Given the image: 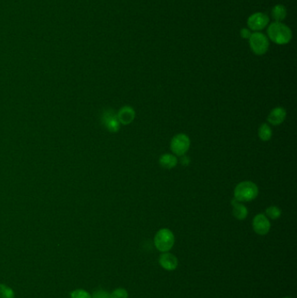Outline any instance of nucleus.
Segmentation results:
<instances>
[{
	"label": "nucleus",
	"instance_id": "nucleus-1",
	"mask_svg": "<svg viewBox=\"0 0 297 298\" xmlns=\"http://www.w3.org/2000/svg\"><path fill=\"white\" fill-rule=\"evenodd\" d=\"M269 39L277 45H286L291 41L293 34L291 29L283 22H273L268 27Z\"/></svg>",
	"mask_w": 297,
	"mask_h": 298
},
{
	"label": "nucleus",
	"instance_id": "nucleus-2",
	"mask_svg": "<svg viewBox=\"0 0 297 298\" xmlns=\"http://www.w3.org/2000/svg\"><path fill=\"white\" fill-rule=\"evenodd\" d=\"M258 187L252 182H242L235 187L234 200L240 202H248L255 200L258 196Z\"/></svg>",
	"mask_w": 297,
	"mask_h": 298
},
{
	"label": "nucleus",
	"instance_id": "nucleus-3",
	"mask_svg": "<svg viewBox=\"0 0 297 298\" xmlns=\"http://www.w3.org/2000/svg\"><path fill=\"white\" fill-rule=\"evenodd\" d=\"M154 246L161 252H168L175 245L174 233L168 228H161L154 236Z\"/></svg>",
	"mask_w": 297,
	"mask_h": 298
},
{
	"label": "nucleus",
	"instance_id": "nucleus-4",
	"mask_svg": "<svg viewBox=\"0 0 297 298\" xmlns=\"http://www.w3.org/2000/svg\"><path fill=\"white\" fill-rule=\"evenodd\" d=\"M249 46L256 55H264L269 48V38L262 32H254L249 38Z\"/></svg>",
	"mask_w": 297,
	"mask_h": 298
},
{
	"label": "nucleus",
	"instance_id": "nucleus-5",
	"mask_svg": "<svg viewBox=\"0 0 297 298\" xmlns=\"http://www.w3.org/2000/svg\"><path fill=\"white\" fill-rule=\"evenodd\" d=\"M171 150L177 156H183L189 151L190 147V139L185 133L176 134L172 139L170 144Z\"/></svg>",
	"mask_w": 297,
	"mask_h": 298
},
{
	"label": "nucleus",
	"instance_id": "nucleus-6",
	"mask_svg": "<svg viewBox=\"0 0 297 298\" xmlns=\"http://www.w3.org/2000/svg\"><path fill=\"white\" fill-rule=\"evenodd\" d=\"M269 23V18L268 15L262 12H255L248 18V29L255 31V32H259L262 31L263 29L268 26Z\"/></svg>",
	"mask_w": 297,
	"mask_h": 298
},
{
	"label": "nucleus",
	"instance_id": "nucleus-7",
	"mask_svg": "<svg viewBox=\"0 0 297 298\" xmlns=\"http://www.w3.org/2000/svg\"><path fill=\"white\" fill-rule=\"evenodd\" d=\"M271 228L269 218L262 214H259L253 220V229L260 235H265L269 233Z\"/></svg>",
	"mask_w": 297,
	"mask_h": 298
},
{
	"label": "nucleus",
	"instance_id": "nucleus-8",
	"mask_svg": "<svg viewBox=\"0 0 297 298\" xmlns=\"http://www.w3.org/2000/svg\"><path fill=\"white\" fill-rule=\"evenodd\" d=\"M102 122L105 128L112 133H116L119 130L120 123L117 114L112 110H107L104 112V114L102 115Z\"/></svg>",
	"mask_w": 297,
	"mask_h": 298
},
{
	"label": "nucleus",
	"instance_id": "nucleus-9",
	"mask_svg": "<svg viewBox=\"0 0 297 298\" xmlns=\"http://www.w3.org/2000/svg\"><path fill=\"white\" fill-rule=\"evenodd\" d=\"M159 263L164 270L168 271H174L177 269L179 265L177 257L169 252L161 254L159 258Z\"/></svg>",
	"mask_w": 297,
	"mask_h": 298
},
{
	"label": "nucleus",
	"instance_id": "nucleus-10",
	"mask_svg": "<svg viewBox=\"0 0 297 298\" xmlns=\"http://www.w3.org/2000/svg\"><path fill=\"white\" fill-rule=\"evenodd\" d=\"M119 123L123 125H128L135 119V111L132 106L126 105L119 110L117 114Z\"/></svg>",
	"mask_w": 297,
	"mask_h": 298
},
{
	"label": "nucleus",
	"instance_id": "nucleus-11",
	"mask_svg": "<svg viewBox=\"0 0 297 298\" xmlns=\"http://www.w3.org/2000/svg\"><path fill=\"white\" fill-rule=\"evenodd\" d=\"M286 111L283 107H276L273 109L268 117V121L273 126H278L285 120Z\"/></svg>",
	"mask_w": 297,
	"mask_h": 298
},
{
	"label": "nucleus",
	"instance_id": "nucleus-12",
	"mask_svg": "<svg viewBox=\"0 0 297 298\" xmlns=\"http://www.w3.org/2000/svg\"><path fill=\"white\" fill-rule=\"evenodd\" d=\"M232 207H233V215L237 220L242 221L248 216V208L240 201H237L236 200H232Z\"/></svg>",
	"mask_w": 297,
	"mask_h": 298
},
{
	"label": "nucleus",
	"instance_id": "nucleus-13",
	"mask_svg": "<svg viewBox=\"0 0 297 298\" xmlns=\"http://www.w3.org/2000/svg\"><path fill=\"white\" fill-rule=\"evenodd\" d=\"M160 165L166 169H174L175 166L178 163V159L175 155H171V154H165L161 156V158L159 160Z\"/></svg>",
	"mask_w": 297,
	"mask_h": 298
},
{
	"label": "nucleus",
	"instance_id": "nucleus-14",
	"mask_svg": "<svg viewBox=\"0 0 297 298\" xmlns=\"http://www.w3.org/2000/svg\"><path fill=\"white\" fill-rule=\"evenodd\" d=\"M271 15L275 22H282L286 18L287 9L283 4H276L273 7Z\"/></svg>",
	"mask_w": 297,
	"mask_h": 298
},
{
	"label": "nucleus",
	"instance_id": "nucleus-15",
	"mask_svg": "<svg viewBox=\"0 0 297 298\" xmlns=\"http://www.w3.org/2000/svg\"><path fill=\"white\" fill-rule=\"evenodd\" d=\"M258 134L261 140L263 141H268L272 137V130L268 124L264 123L259 127Z\"/></svg>",
	"mask_w": 297,
	"mask_h": 298
},
{
	"label": "nucleus",
	"instance_id": "nucleus-16",
	"mask_svg": "<svg viewBox=\"0 0 297 298\" xmlns=\"http://www.w3.org/2000/svg\"><path fill=\"white\" fill-rule=\"evenodd\" d=\"M0 298H15V292L11 287L0 284Z\"/></svg>",
	"mask_w": 297,
	"mask_h": 298
},
{
	"label": "nucleus",
	"instance_id": "nucleus-17",
	"mask_svg": "<svg viewBox=\"0 0 297 298\" xmlns=\"http://www.w3.org/2000/svg\"><path fill=\"white\" fill-rule=\"evenodd\" d=\"M266 214L270 219L276 220L282 215V211H281L279 207H276V206H271V207H268L266 209Z\"/></svg>",
	"mask_w": 297,
	"mask_h": 298
},
{
	"label": "nucleus",
	"instance_id": "nucleus-18",
	"mask_svg": "<svg viewBox=\"0 0 297 298\" xmlns=\"http://www.w3.org/2000/svg\"><path fill=\"white\" fill-rule=\"evenodd\" d=\"M71 298H92V294L84 289H76L72 291L70 294Z\"/></svg>",
	"mask_w": 297,
	"mask_h": 298
},
{
	"label": "nucleus",
	"instance_id": "nucleus-19",
	"mask_svg": "<svg viewBox=\"0 0 297 298\" xmlns=\"http://www.w3.org/2000/svg\"><path fill=\"white\" fill-rule=\"evenodd\" d=\"M110 298H128V292L126 289L118 288L110 293Z\"/></svg>",
	"mask_w": 297,
	"mask_h": 298
},
{
	"label": "nucleus",
	"instance_id": "nucleus-20",
	"mask_svg": "<svg viewBox=\"0 0 297 298\" xmlns=\"http://www.w3.org/2000/svg\"><path fill=\"white\" fill-rule=\"evenodd\" d=\"M92 298H110V293L105 290H97L92 294Z\"/></svg>",
	"mask_w": 297,
	"mask_h": 298
},
{
	"label": "nucleus",
	"instance_id": "nucleus-21",
	"mask_svg": "<svg viewBox=\"0 0 297 298\" xmlns=\"http://www.w3.org/2000/svg\"><path fill=\"white\" fill-rule=\"evenodd\" d=\"M252 32L248 28H242L241 30V37L245 39H249Z\"/></svg>",
	"mask_w": 297,
	"mask_h": 298
},
{
	"label": "nucleus",
	"instance_id": "nucleus-22",
	"mask_svg": "<svg viewBox=\"0 0 297 298\" xmlns=\"http://www.w3.org/2000/svg\"><path fill=\"white\" fill-rule=\"evenodd\" d=\"M289 298V297H287V298Z\"/></svg>",
	"mask_w": 297,
	"mask_h": 298
}]
</instances>
